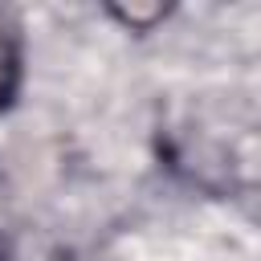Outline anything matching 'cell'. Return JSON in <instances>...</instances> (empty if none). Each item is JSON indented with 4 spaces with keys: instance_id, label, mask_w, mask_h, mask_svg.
<instances>
[{
    "instance_id": "2",
    "label": "cell",
    "mask_w": 261,
    "mask_h": 261,
    "mask_svg": "<svg viewBox=\"0 0 261 261\" xmlns=\"http://www.w3.org/2000/svg\"><path fill=\"white\" fill-rule=\"evenodd\" d=\"M122 24H130V29H151L155 20H163L167 16V8L163 4H151V8H110Z\"/></svg>"
},
{
    "instance_id": "3",
    "label": "cell",
    "mask_w": 261,
    "mask_h": 261,
    "mask_svg": "<svg viewBox=\"0 0 261 261\" xmlns=\"http://www.w3.org/2000/svg\"><path fill=\"white\" fill-rule=\"evenodd\" d=\"M0 261H12V257H8V249H4V245H0Z\"/></svg>"
},
{
    "instance_id": "1",
    "label": "cell",
    "mask_w": 261,
    "mask_h": 261,
    "mask_svg": "<svg viewBox=\"0 0 261 261\" xmlns=\"http://www.w3.org/2000/svg\"><path fill=\"white\" fill-rule=\"evenodd\" d=\"M24 53H20V20L12 8H0V110H8L20 94Z\"/></svg>"
}]
</instances>
